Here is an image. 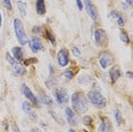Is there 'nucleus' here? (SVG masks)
<instances>
[{"label": "nucleus", "mask_w": 133, "mask_h": 132, "mask_svg": "<svg viewBox=\"0 0 133 132\" xmlns=\"http://www.w3.org/2000/svg\"><path fill=\"white\" fill-rule=\"evenodd\" d=\"M13 25H14V31H15V34H16V38H17V41L19 42V44H26L28 42V37H26V32L24 30V26L22 22L18 19V18H15L14 22H13Z\"/></svg>", "instance_id": "obj_2"}, {"label": "nucleus", "mask_w": 133, "mask_h": 132, "mask_svg": "<svg viewBox=\"0 0 133 132\" xmlns=\"http://www.w3.org/2000/svg\"><path fill=\"white\" fill-rule=\"evenodd\" d=\"M44 35H46V38H47L48 40H49L52 44H56V40H55V38H54V35L51 34V32L49 31V30H46V31H44Z\"/></svg>", "instance_id": "obj_23"}, {"label": "nucleus", "mask_w": 133, "mask_h": 132, "mask_svg": "<svg viewBox=\"0 0 133 132\" xmlns=\"http://www.w3.org/2000/svg\"><path fill=\"white\" fill-rule=\"evenodd\" d=\"M83 122H84V124H87V125H91L92 124V118L90 117V116H85V117L83 118Z\"/></svg>", "instance_id": "obj_28"}, {"label": "nucleus", "mask_w": 133, "mask_h": 132, "mask_svg": "<svg viewBox=\"0 0 133 132\" xmlns=\"http://www.w3.org/2000/svg\"><path fill=\"white\" fill-rule=\"evenodd\" d=\"M65 114H66V118H67L69 124L71 125L77 124V117H76V115H75V112L71 108V107H67V108L65 109Z\"/></svg>", "instance_id": "obj_11"}, {"label": "nucleus", "mask_w": 133, "mask_h": 132, "mask_svg": "<svg viewBox=\"0 0 133 132\" xmlns=\"http://www.w3.org/2000/svg\"><path fill=\"white\" fill-rule=\"evenodd\" d=\"M57 63L60 67H65L69 63V55L66 49H60L57 54Z\"/></svg>", "instance_id": "obj_8"}, {"label": "nucleus", "mask_w": 133, "mask_h": 132, "mask_svg": "<svg viewBox=\"0 0 133 132\" xmlns=\"http://www.w3.org/2000/svg\"><path fill=\"white\" fill-rule=\"evenodd\" d=\"M13 132H21V130L18 129L17 125H13Z\"/></svg>", "instance_id": "obj_32"}, {"label": "nucleus", "mask_w": 133, "mask_h": 132, "mask_svg": "<svg viewBox=\"0 0 133 132\" xmlns=\"http://www.w3.org/2000/svg\"><path fill=\"white\" fill-rule=\"evenodd\" d=\"M88 98L92 103L93 106L98 107V108H104L106 106V104H107L106 98L99 91H90L88 94Z\"/></svg>", "instance_id": "obj_3"}, {"label": "nucleus", "mask_w": 133, "mask_h": 132, "mask_svg": "<svg viewBox=\"0 0 133 132\" xmlns=\"http://www.w3.org/2000/svg\"><path fill=\"white\" fill-rule=\"evenodd\" d=\"M126 75H128V77L131 79V77H132V73H131V72H128V73H126Z\"/></svg>", "instance_id": "obj_34"}, {"label": "nucleus", "mask_w": 133, "mask_h": 132, "mask_svg": "<svg viewBox=\"0 0 133 132\" xmlns=\"http://www.w3.org/2000/svg\"><path fill=\"white\" fill-rule=\"evenodd\" d=\"M76 5H77V8L80 10H82V8H83V2H82V0H76Z\"/></svg>", "instance_id": "obj_31"}, {"label": "nucleus", "mask_w": 133, "mask_h": 132, "mask_svg": "<svg viewBox=\"0 0 133 132\" xmlns=\"http://www.w3.org/2000/svg\"><path fill=\"white\" fill-rule=\"evenodd\" d=\"M17 7H18V10L21 11V14H22L23 16H25L26 15V4L25 2L24 1H18Z\"/></svg>", "instance_id": "obj_20"}, {"label": "nucleus", "mask_w": 133, "mask_h": 132, "mask_svg": "<svg viewBox=\"0 0 133 132\" xmlns=\"http://www.w3.org/2000/svg\"><path fill=\"white\" fill-rule=\"evenodd\" d=\"M83 4H84V7H85L88 15L96 22L98 19V10H97L96 6L91 2V0H83Z\"/></svg>", "instance_id": "obj_7"}, {"label": "nucleus", "mask_w": 133, "mask_h": 132, "mask_svg": "<svg viewBox=\"0 0 133 132\" xmlns=\"http://www.w3.org/2000/svg\"><path fill=\"white\" fill-rule=\"evenodd\" d=\"M22 92H23V95L29 99V100H31V101H32V103H34V104H37V105L39 104L38 98L35 97L34 94H33L31 90H30V88L25 84V83H23V84H22Z\"/></svg>", "instance_id": "obj_10"}, {"label": "nucleus", "mask_w": 133, "mask_h": 132, "mask_svg": "<svg viewBox=\"0 0 133 132\" xmlns=\"http://www.w3.org/2000/svg\"><path fill=\"white\" fill-rule=\"evenodd\" d=\"M31 132H39V130H38V129H32Z\"/></svg>", "instance_id": "obj_35"}, {"label": "nucleus", "mask_w": 133, "mask_h": 132, "mask_svg": "<svg viewBox=\"0 0 133 132\" xmlns=\"http://www.w3.org/2000/svg\"><path fill=\"white\" fill-rule=\"evenodd\" d=\"M98 132H113L109 120L106 117H101L100 125H99V128H98Z\"/></svg>", "instance_id": "obj_12"}, {"label": "nucleus", "mask_w": 133, "mask_h": 132, "mask_svg": "<svg viewBox=\"0 0 133 132\" xmlns=\"http://www.w3.org/2000/svg\"><path fill=\"white\" fill-rule=\"evenodd\" d=\"M95 41L98 46L104 47L107 43V34L104 29H97L95 31Z\"/></svg>", "instance_id": "obj_6"}, {"label": "nucleus", "mask_w": 133, "mask_h": 132, "mask_svg": "<svg viewBox=\"0 0 133 132\" xmlns=\"http://www.w3.org/2000/svg\"><path fill=\"white\" fill-rule=\"evenodd\" d=\"M55 98H56V101L58 103L59 105H66L68 103V99H69V96H68V92L67 90L64 89V88H59L55 90Z\"/></svg>", "instance_id": "obj_5"}, {"label": "nucleus", "mask_w": 133, "mask_h": 132, "mask_svg": "<svg viewBox=\"0 0 133 132\" xmlns=\"http://www.w3.org/2000/svg\"><path fill=\"white\" fill-rule=\"evenodd\" d=\"M51 115H52V116H54V117H55V118H56V121H57V122H58V123H60V124H64V122H63V118H60V117H59V116H58V115H56V114H55V113H54V112H51Z\"/></svg>", "instance_id": "obj_29"}, {"label": "nucleus", "mask_w": 133, "mask_h": 132, "mask_svg": "<svg viewBox=\"0 0 133 132\" xmlns=\"http://www.w3.org/2000/svg\"><path fill=\"white\" fill-rule=\"evenodd\" d=\"M11 52H13L14 58L16 59L17 62H21L23 59V50L21 47H14L13 50H11Z\"/></svg>", "instance_id": "obj_18"}, {"label": "nucleus", "mask_w": 133, "mask_h": 132, "mask_svg": "<svg viewBox=\"0 0 133 132\" xmlns=\"http://www.w3.org/2000/svg\"><path fill=\"white\" fill-rule=\"evenodd\" d=\"M110 16H114L115 18H116V22H117V24H118L119 26L125 25L126 18H125V16H124L123 14H118V13H116V11H111V13H110Z\"/></svg>", "instance_id": "obj_16"}, {"label": "nucleus", "mask_w": 133, "mask_h": 132, "mask_svg": "<svg viewBox=\"0 0 133 132\" xmlns=\"http://www.w3.org/2000/svg\"><path fill=\"white\" fill-rule=\"evenodd\" d=\"M2 4H4L6 9H8V10H11V9H13V5H11V1H10V0H2Z\"/></svg>", "instance_id": "obj_24"}, {"label": "nucleus", "mask_w": 133, "mask_h": 132, "mask_svg": "<svg viewBox=\"0 0 133 132\" xmlns=\"http://www.w3.org/2000/svg\"><path fill=\"white\" fill-rule=\"evenodd\" d=\"M68 132H76V131H75L74 129H69V130H68Z\"/></svg>", "instance_id": "obj_37"}, {"label": "nucleus", "mask_w": 133, "mask_h": 132, "mask_svg": "<svg viewBox=\"0 0 133 132\" xmlns=\"http://www.w3.org/2000/svg\"><path fill=\"white\" fill-rule=\"evenodd\" d=\"M126 2H128V5H129V6H132L133 0H126Z\"/></svg>", "instance_id": "obj_33"}, {"label": "nucleus", "mask_w": 133, "mask_h": 132, "mask_svg": "<svg viewBox=\"0 0 133 132\" xmlns=\"http://www.w3.org/2000/svg\"><path fill=\"white\" fill-rule=\"evenodd\" d=\"M114 115H115V120H116L117 124H122V121H123V117H122V114H121V112L118 109H115L114 110Z\"/></svg>", "instance_id": "obj_21"}, {"label": "nucleus", "mask_w": 133, "mask_h": 132, "mask_svg": "<svg viewBox=\"0 0 133 132\" xmlns=\"http://www.w3.org/2000/svg\"><path fill=\"white\" fill-rule=\"evenodd\" d=\"M13 73L15 74V75H17V76H22V75L25 74V68H24L19 63L15 62L13 64Z\"/></svg>", "instance_id": "obj_15"}, {"label": "nucleus", "mask_w": 133, "mask_h": 132, "mask_svg": "<svg viewBox=\"0 0 133 132\" xmlns=\"http://www.w3.org/2000/svg\"><path fill=\"white\" fill-rule=\"evenodd\" d=\"M35 8H37V13L39 15H43L46 13V4H44V0H37V2H35Z\"/></svg>", "instance_id": "obj_17"}, {"label": "nucleus", "mask_w": 133, "mask_h": 132, "mask_svg": "<svg viewBox=\"0 0 133 132\" xmlns=\"http://www.w3.org/2000/svg\"><path fill=\"white\" fill-rule=\"evenodd\" d=\"M40 103H42L43 105H47V106H51V105H52V99H51L49 96L48 95H41L40 97Z\"/></svg>", "instance_id": "obj_19"}, {"label": "nucleus", "mask_w": 133, "mask_h": 132, "mask_svg": "<svg viewBox=\"0 0 133 132\" xmlns=\"http://www.w3.org/2000/svg\"><path fill=\"white\" fill-rule=\"evenodd\" d=\"M29 46L33 52H38V51H40V50H43V48H44L43 43L41 42V40L37 37H33V38L30 39Z\"/></svg>", "instance_id": "obj_9"}, {"label": "nucleus", "mask_w": 133, "mask_h": 132, "mask_svg": "<svg viewBox=\"0 0 133 132\" xmlns=\"http://www.w3.org/2000/svg\"><path fill=\"white\" fill-rule=\"evenodd\" d=\"M114 64V57L110 52L108 51H101L99 55V65L101 66V68L106 70L107 67H109Z\"/></svg>", "instance_id": "obj_4"}, {"label": "nucleus", "mask_w": 133, "mask_h": 132, "mask_svg": "<svg viewBox=\"0 0 133 132\" xmlns=\"http://www.w3.org/2000/svg\"><path fill=\"white\" fill-rule=\"evenodd\" d=\"M22 108H23L24 112H25V113L29 115L30 118H32V120H37V118H38L37 113L33 112V109L31 108V106L29 105V103H25V101H24V103L22 104Z\"/></svg>", "instance_id": "obj_13"}, {"label": "nucleus", "mask_w": 133, "mask_h": 132, "mask_svg": "<svg viewBox=\"0 0 133 132\" xmlns=\"http://www.w3.org/2000/svg\"><path fill=\"white\" fill-rule=\"evenodd\" d=\"M64 75H65V77L67 80H71V79H73L74 77V72L71 71V70H67V71L64 72Z\"/></svg>", "instance_id": "obj_25"}, {"label": "nucleus", "mask_w": 133, "mask_h": 132, "mask_svg": "<svg viewBox=\"0 0 133 132\" xmlns=\"http://www.w3.org/2000/svg\"><path fill=\"white\" fill-rule=\"evenodd\" d=\"M119 38H121V40H122V42H124V43H126V44H128V43L130 42L129 35H128V33H126L125 31H121Z\"/></svg>", "instance_id": "obj_22"}, {"label": "nucleus", "mask_w": 133, "mask_h": 132, "mask_svg": "<svg viewBox=\"0 0 133 132\" xmlns=\"http://www.w3.org/2000/svg\"><path fill=\"white\" fill-rule=\"evenodd\" d=\"M1 21H2V17H1V13H0V26H1Z\"/></svg>", "instance_id": "obj_36"}, {"label": "nucleus", "mask_w": 133, "mask_h": 132, "mask_svg": "<svg viewBox=\"0 0 133 132\" xmlns=\"http://www.w3.org/2000/svg\"><path fill=\"white\" fill-rule=\"evenodd\" d=\"M6 59H7V62H8V63H9V64H10V65H13V64H14V63H15V62H16V59H15V58H13V57H11V56H10V54H8V52H7V54H6Z\"/></svg>", "instance_id": "obj_27"}, {"label": "nucleus", "mask_w": 133, "mask_h": 132, "mask_svg": "<svg viewBox=\"0 0 133 132\" xmlns=\"http://www.w3.org/2000/svg\"><path fill=\"white\" fill-rule=\"evenodd\" d=\"M72 106L78 114H83L88 110V100L82 92H74L71 97Z\"/></svg>", "instance_id": "obj_1"}, {"label": "nucleus", "mask_w": 133, "mask_h": 132, "mask_svg": "<svg viewBox=\"0 0 133 132\" xmlns=\"http://www.w3.org/2000/svg\"><path fill=\"white\" fill-rule=\"evenodd\" d=\"M35 62H37V59H34V58H32V59H28V61L24 62V65H25V66H29L30 64H32V63H35Z\"/></svg>", "instance_id": "obj_30"}, {"label": "nucleus", "mask_w": 133, "mask_h": 132, "mask_svg": "<svg viewBox=\"0 0 133 132\" xmlns=\"http://www.w3.org/2000/svg\"><path fill=\"white\" fill-rule=\"evenodd\" d=\"M72 51H73V55L75 57H80L81 56V51H80V48H77V47H72Z\"/></svg>", "instance_id": "obj_26"}, {"label": "nucleus", "mask_w": 133, "mask_h": 132, "mask_svg": "<svg viewBox=\"0 0 133 132\" xmlns=\"http://www.w3.org/2000/svg\"><path fill=\"white\" fill-rule=\"evenodd\" d=\"M119 76H121V70L117 67V66H114V67L109 71V77H110L111 83L116 82V81L119 79Z\"/></svg>", "instance_id": "obj_14"}]
</instances>
